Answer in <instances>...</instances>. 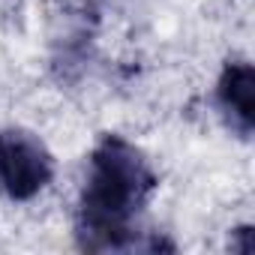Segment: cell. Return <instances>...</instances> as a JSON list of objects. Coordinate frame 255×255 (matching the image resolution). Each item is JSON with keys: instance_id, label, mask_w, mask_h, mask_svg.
<instances>
[{"instance_id": "obj_2", "label": "cell", "mask_w": 255, "mask_h": 255, "mask_svg": "<svg viewBox=\"0 0 255 255\" xmlns=\"http://www.w3.org/2000/svg\"><path fill=\"white\" fill-rule=\"evenodd\" d=\"M54 162L39 138L21 129L0 132V192L27 201L51 183Z\"/></svg>"}, {"instance_id": "obj_1", "label": "cell", "mask_w": 255, "mask_h": 255, "mask_svg": "<svg viewBox=\"0 0 255 255\" xmlns=\"http://www.w3.org/2000/svg\"><path fill=\"white\" fill-rule=\"evenodd\" d=\"M156 174L147 159L120 135H105L93 156L78 204V237L87 249L129 246L132 222L144 210Z\"/></svg>"}, {"instance_id": "obj_3", "label": "cell", "mask_w": 255, "mask_h": 255, "mask_svg": "<svg viewBox=\"0 0 255 255\" xmlns=\"http://www.w3.org/2000/svg\"><path fill=\"white\" fill-rule=\"evenodd\" d=\"M216 99L228 123L246 138L252 132V120H255V72L246 60H234L222 69Z\"/></svg>"}]
</instances>
